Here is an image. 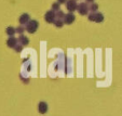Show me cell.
Here are the masks:
<instances>
[{
  "instance_id": "1",
  "label": "cell",
  "mask_w": 122,
  "mask_h": 116,
  "mask_svg": "<svg viewBox=\"0 0 122 116\" xmlns=\"http://www.w3.org/2000/svg\"><path fill=\"white\" fill-rule=\"evenodd\" d=\"M38 27H39L38 21H36V20H29V22L26 24L25 30H27V33H29V34H34V33L37 32Z\"/></svg>"
},
{
  "instance_id": "2",
  "label": "cell",
  "mask_w": 122,
  "mask_h": 116,
  "mask_svg": "<svg viewBox=\"0 0 122 116\" xmlns=\"http://www.w3.org/2000/svg\"><path fill=\"white\" fill-rule=\"evenodd\" d=\"M77 11L79 12V14L80 15H86V14L89 13V6L88 3L85 2H82V3H79V5H77Z\"/></svg>"
},
{
  "instance_id": "3",
  "label": "cell",
  "mask_w": 122,
  "mask_h": 116,
  "mask_svg": "<svg viewBox=\"0 0 122 116\" xmlns=\"http://www.w3.org/2000/svg\"><path fill=\"white\" fill-rule=\"evenodd\" d=\"M44 20H46V21L48 22L49 24L54 23V21L56 20V14H55V12L52 11V10L48 11V12L46 13V15H44Z\"/></svg>"
},
{
  "instance_id": "4",
  "label": "cell",
  "mask_w": 122,
  "mask_h": 116,
  "mask_svg": "<svg viewBox=\"0 0 122 116\" xmlns=\"http://www.w3.org/2000/svg\"><path fill=\"white\" fill-rule=\"evenodd\" d=\"M66 8L69 12H74L77 10V1L76 0H66Z\"/></svg>"
},
{
  "instance_id": "5",
  "label": "cell",
  "mask_w": 122,
  "mask_h": 116,
  "mask_svg": "<svg viewBox=\"0 0 122 116\" xmlns=\"http://www.w3.org/2000/svg\"><path fill=\"white\" fill-rule=\"evenodd\" d=\"M75 15L71 13V12H69L68 14H65L64 19H63V21H64V24H67V25H70V24H72L75 22Z\"/></svg>"
},
{
  "instance_id": "6",
  "label": "cell",
  "mask_w": 122,
  "mask_h": 116,
  "mask_svg": "<svg viewBox=\"0 0 122 116\" xmlns=\"http://www.w3.org/2000/svg\"><path fill=\"white\" fill-rule=\"evenodd\" d=\"M38 112L40 114H46L48 112V104H46L44 101H41V102L38 104Z\"/></svg>"
},
{
  "instance_id": "7",
  "label": "cell",
  "mask_w": 122,
  "mask_h": 116,
  "mask_svg": "<svg viewBox=\"0 0 122 116\" xmlns=\"http://www.w3.org/2000/svg\"><path fill=\"white\" fill-rule=\"evenodd\" d=\"M29 20H30L29 14L24 13V14H22V15L20 16L19 22H20V24H21V25H26V24H27L28 22H29Z\"/></svg>"
},
{
  "instance_id": "8",
  "label": "cell",
  "mask_w": 122,
  "mask_h": 116,
  "mask_svg": "<svg viewBox=\"0 0 122 116\" xmlns=\"http://www.w3.org/2000/svg\"><path fill=\"white\" fill-rule=\"evenodd\" d=\"M17 44H19L17 39H16L15 37H13V36H11V37L7 40V46L9 47V48H14V47H15Z\"/></svg>"
},
{
  "instance_id": "9",
  "label": "cell",
  "mask_w": 122,
  "mask_h": 116,
  "mask_svg": "<svg viewBox=\"0 0 122 116\" xmlns=\"http://www.w3.org/2000/svg\"><path fill=\"white\" fill-rule=\"evenodd\" d=\"M17 41L20 42V44H22V46H27L28 44H29V39H28L26 36H24L23 34H22L21 36L19 37V39H17Z\"/></svg>"
},
{
  "instance_id": "10",
  "label": "cell",
  "mask_w": 122,
  "mask_h": 116,
  "mask_svg": "<svg viewBox=\"0 0 122 116\" xmlns=\"http://www.w3.org/2000/svg\"><path fill=\"white\" fill-rule=\"evenodd\" d=\"M104 21V15L99 12H95V19H94V22L96 23H102Z\"/></svg>"
},
{
  "instance_id": "11",
  "label": "cell",
  "mask_w": 122,
  "mask_h": 116,
  "mask_svg": "<svg viewBox=\"0 0 122 116\" xmlns=\"http://www.w3.org/2000/svg\"><path fill=\"white\" fill-rule=\"evenodd\" d=\"M5 33H7L8 36H14V34H15V28L12 27V26H9V27H7V29H5Z\"/></svg>"
},
{
  "instance_id": "12",
  "label": "cell",
  "mask_w": 122,
  "mask_h": 116,
  "mask_svg": "<svg viewBox=\"0 0 122 116\" xmlns=\"http://www.w3.org/2000/svg\"><path fill=\"white\" fill-rule=\"evenodd\" d=\"M54 24H55V26L57 28H62L63 26H64V21L61 19H56L55 21H54Z\"/></svg>"
},
{
  "instance_id": "13",
  "label": "cell",
  "mask_w": 122,
  "mask_h": 116,
  "mask_svg": "<svg viewBox=\"0 0 122 116\" xmlns=\"http://www.w3.org/2000/svg\"><path fill=\"white\" fill-rule=\"evenodd\" d=\"M89 10H90L91 12H97V10H98V5H97V3H93L92 2V5L90 6V7H89Z\"/></svg>"
},
{
  "instance_id": "14",
  "label": "cell",
  "mask_w": 122,
  "mask_h": 116,
  "mask_svg": "<svg viewBox=\"0 0 122 116\" xmlns=\"http://www.w3.org/2000/svg\"><path fill=\"white\" fill-rule=\"evenodd\" d=\"M58 10H61V5L58 2H54L53 5H52V11L57 12Z\"/></svg>"
},
{
  "instance_id": "15",
  "label": "cell",
  "mask_w": 122,
  "mask_h": 116,
  "mask_svg": "<svg viewBox=\"0 0 122 116\" xmlns=\"http://www.w3.org/2000/svg\"><path fill=\"white\" fill-rule=\"evenodd\" d=\"M24 32H25V27H24L23 25H21L17 28H15V33H17V34H20V35H22Z\"/></svg>"
},
{
  "instance_id": "16",
  "label": "cell",
  "mask_w": 122,
  "mask_h": 116,
  "mask_svg": "<svg viewBox=\"0 0 122 116\" xmlns=\"http://www.w3.org/2000/svg\"><path fill=\"white\" fill-rule=\"evenodd\" d=\"M55 14H56V19L63 20V19H64V16H65V13L63 11H61V10H58L57 13H55Z\"/></svg>"
},
{
  "instance_id": "17",
  "label": "cell",
  "mask_w": 122,
  "mask_h": 116,
  "mask_svg": "<svg viewBox=\"0 0 122 116\" xmlns=\"http://www.w3.org/2000/svg\"><path fill=\"white\" fill-rule=\"evenodd\" d=\"M14 50H15L16 52H21L22 50H23V46H22V44H16L15 47H14Z\"/></svg>"
},
{
  "instance_id": "18",
  "label": "cell",
  "mask_w": 122,
  "mask_h": 116,
  "mask_svg": "<svg viewBox=\"0 0 122 116\" xmlns=\"http://www.w3.org/2000/svg\"><path fill=\"white\" fill-rule=\"evenodd\" d=\"M88 19L90 20V21H92V22H94V19H95V13L94 12H92L91 14H89V16H88Z\"/></svg>"
},
{
  "instance_id": "19",
  "label": "cell",
  "mask_w": 122,
  "mask_h": 116,
  "mask_svg": "<svg viewBox=\"0 0 122 116\" xmlns=\"http://www.w3.org/2000/svg\"><path fill=\"white\" fill-rule=\"evenodd\" d=\"M57 2L60 5H63V3H66V0H57Z\"/></svg>"
},
{
  "instance_id": "20",
  "label": "cell",
  "mask_w": 122,
  "mask_h": 116,
  "mask_svg": "<svg viewBox=\"0 0 122 116\" xmlns=\"http://www.w3.org/2000/svg\"><path fill=\"white\" fill-rule=\"evenodd\" d=\"M94 0H86V2H89V3H92Z\"/></svg>"
}]
</instances>
